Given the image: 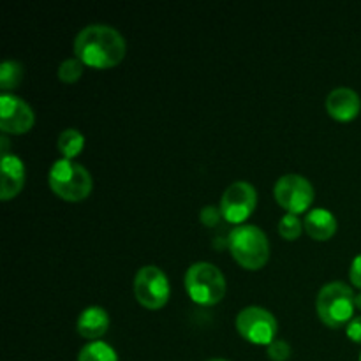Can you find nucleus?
<instances>
[{"label":"nucleus","instance_id":"nucleus-23","mask_svg":"<svg viewBox=\"0 0 361 361\" xmlns=\"http://www.w3.org/2000/svg\"><path fill=\"white\" fill-rule=\"evenodd\" d=\"M349 279H351L353 286L361 289V254L353 259L351 263V270H349Z\"/></svg>","mask_w":361,"mask_h":361},{"label":"nucleus","instance_id":"nucleus-8","mask_svg":"<svg viewBox=\"0 0 361 361\" xmlns=\"http://www.w3.org/2000/svg\"><path fill=\"white\" fill-rule=\"evenodd\" d=\"M274 194L277 203L288 214H302L310 208L314 201V187L305 176L302 175H284L277 180L274 187Z\"/></svg>","mask_w":361,"mask_h":361},{"label":"nucleus","instance_id":"nucleus-7","mask_svg":"<svg viewBox=\"0 0 361 361\" xmlns=\"http://www.w3.org/2000/svg\"><path fill=\"white\" fill-rule=\"evenodd\" d=\"M134 295L145 309L159 310L168 303L171 286L161 268L148 264L140 268L134 277Z\"/></svg>","mask_w":361,"mask_h":361},{"label":"nucleus","instance_id":"nucleus-16","mask_svg":"<svg viewBox=\"0 0 361 361\" xmlns=\"http://www.w3.org/2000/svg\"><path fill=\"white\" fill-rule=\"evenodd\" d=\"M78 361H118L116 351L102 341L88 342L80 349Z\"/></svg>","mask_w":361,"mask_h":361},{"label":"nucleus","instance_id":"nucleus-9","mask_svg":"<svg viewBox=\"0 0 361 361\" xmlns=\"http://www.w3.org/2000/svg\"><path fill=\"white\" fill-rule=\"evenodd\" d=\"M257 204V190L245 180L233 182L221 197V214L231 224L242 226L250 217Z\"/></svg>","mask_w":361,"mask_h":361},{"label":"nucleus","instance_id":"nucleus-25","mask_svg":"<svg viewBox=\"0 0 361 361\" xmlns=\"http://www.w3.org/2000/svg\"><path fill=\"white\" fill-rule=\"evenodd\" d=\"M355 305H356V309L361 310V293H360V295H356V298H355Z\"/></svg>","mask_w":361,"mask_h":361},{"label":"nucleus","instance_id":"nucleus-20","mask_svg":"<svg viewBox=\"0 0 361 361\" xmlns=\"http://www.w3.org/2000/svg\"><path fill=\"white\" fill-rule=\"evenodd\" d=\"M268 356L274 361H288L291 356V345L282 338H275L270 345H268Z\"/></svg>","mask_w":361,"mask_h":361},{"label":"nucleus","instance_id":"nucleus-21","mask_svg":"<svg viewBox=\"0 0 361 361\" xmlns=\"http://www.w3.org/2000/svg\"><path fill=\"white\" fill-rule=\"evenodd\" d=\"M200 217H201V222H203L207 228H215L222 219L221 208H215L212 207V204H208V207H204L203 210H201Z\"/></svg>","mask_w":361,"mask_h":361},{"label":"nucleus","instance_id":"nucleus-15","mask_svg":"<svg viewBox=\"0 0 361 361\" xmlns=\"http://www.w3.org/2000/svg\"><path fill=\"white\" fill-rule=\"evenodd\" d=\"M56 147H59L63 159H71V161H73V159L76 157V155H80L81 150L85 148V136L78 129H66L59 136Z\"/></svg>","mask_w":361,"mask_h":361},{"label":"nucleus","instance_id":"nucleus-2","mask_svg":"<svg viewBox=\"0 0 361 361\" xmlns=\"http://www.w3.org/2000/svg\"><path fill=\"white\" fill-rule=\"evenodd\" d=\"M228 247L236 263L245 270H261L270 259V242L254 224L236 226L229 233Z\"/></svg>","mask_w":361,"mask_h":361},{"label":"nucleus","instance_id":"nucleus-1","mask_svg":"<svg viewBox=\"0 0 361 361\" xmlns=\"http://www.w3.org/2000/svg\"><path fill=\"white\" fill-rule=\"evenodd\" d=\"M127 42L116 28L104 23H92L81 28L74 39V55L85 66L109 69L126 59Z\"/></svg>","mask_w":361,"mask_h":361},{"label":"nucleus","instance_id":"nucleus-19","mask_svg":"<svg viewBox=\"0 0 361 361\" xmlns=\"http://www.w3.org/2000/svg\"><path fill=\"white\" fill-rule=\"evenodd\" d=\"M83 69L85 63L80 59H76V56L63 60L59 67L60 81H63V83H76L81 78V74H83Z\"/></svg>","mask_w":361,"mask_h":361},{"label":"nucleus","instance_id":"nucleus-3","mask_svg":"<svg viewBox=\"0 0 361 361\" xmlns=\"http://www.w3.org/2000/svg\"><path fill=\"white\" fill-rule=\"evenodd\" d=\"M48 182L56 196L71 203L87 200L92 192V176L88 169L71 159L53 162Z\"/></svg>","mask_w":361,"mask_h":361},{"label":"nucleus","instance_id":"nucleus-26","mask_svg":"<svg viewBox=\"0 0 361 361\" xmlns=\"http://www.w3.org/2000/svg\"><path fill=\"white\" fill-rule=\"evenodd\" d=\"M208 361H229V360H224V358H214V360H208Z\"/></svg>","mask_w":361,"mask_h":361},{"label":"nucleus","instance_id":"nucleus-18","mask_svg":"<svg viewBox=\"0 0 361 361\" xmlns=\"http://www.w3.org/2000/svg\"><path fill=\"white\" fill-rule=\"evenodd\" d=\"M302 231H303V222L300 221L298 215L286 214L284 217L279 221V233H281L282 238L289 240V242L300 238Z\"/></svg>","mask_w":361,"mask_h":361},{"label":"nucleus","instance_id":"nucleus-27","mask_svg":"<svg viewBox=\"0 0 361 361\" xmlns=\"http://www.w3.org/2000/svg\"><path fill=\"white\" fill-rule=\"evenodd\" d=\"M360 361H361V355H360Z\"/></svg>","mask_w":361,"mask_h":361},{"label":"nucleus","instance_id":"nucleus-5","mask_svg":"<svg viewBox=\"0 0 361 361\" xmlns=\"http://www.w3.org/2000/svg\"><path fill=\"white\" fill-rule=\"evenodd\" d=\"M355 298L356 295L348 284L341 281L330 282L317 293V316L330 328L348 326L356 309Z\"/></svg>","mask_w":361,"mask_h":361},{"label":"nucleus","instance_id":"nucleus-12","mask_svg":"<svg viewBox=\"0 0 361 361\" xmlns=\"http://www.w3.org/2000/svg\"><path fill=\"white\" fill-rule=\"evenodd\" d=\"M25 183V164L18 155L7 154L2 157V185H0V197L2 201H9L20 194Z\"/></svg>","mask_w":361,"mask_h":361},{"label":"nucleus","instance_id":"nucleus-4","mask_svg":"<svg viewBox=\"0 0 361 361\" xmlns=\"http://www.w3.org/2000/svg\"><path fill=\"white\" fill-rule=\"evenodd\" d=\"M185 289L197 305H215L226 296V277L215 264L200 261L187 268Z\"/></svg>","mask_w":361,"mask_h":361},{"label":"nucleus","instance_id":"nucleus-17","mask_svg":"<svg viewBox=\"0 0 361 361\" xmlns=\"http://www.w3.org/2000/svg\"><path fill=\"white\" fill-rule=\"evenodd\" d=\"M23 80V66L16 60H6L0 66V88L4 94L20 87Z\"/></svg>","mask_w":361,"mask_h":361},{"label":"nucleus","instance_id":"nucleus-24","mask_svg":"<svg viewBox=\"0 0 361 361\" xmlns=\"http://www.w3.org/2000/svg\"><path fill=\"white\" fill-rule=\"evenodd\" d=\"M0 143H2V155H7V148H9V140L6 136L0 137Z\"/></svg>","mask_w":361,"mask_h":361},{"label":"nucleus","instance_id":"nucleus-22","mask_svg":"<svg viewBox=\"0 0 361 361\" xmlns=\"http://www.w3.org/2000/svg\"><path fill=\"white\" fill-rule=\"evenodd\" d=\"M345 334H348V337L351 338L353 342L361 344V316L353 317V319L349 321V324L345 326Z\"/></svg>","mask_w":361,"mask_h":361},{"label":"nucleus","instance_id":"nucleus-6","mask_svg":"<svg viewBox=\"0 0 361 361\" xmlns=\"http://www.w3.org/2000/svg\"><path fill=\"white\" fill-rule=\"evenodd\" d=\"M236 330L250 344L270 345L277 338L279 324L270 310L250 305L236 316Z\"/></svg>","mask_w":361,"mask_h":361},{"label":"nucleus","instance_id":"nucleus-13","mask_svg":"<svg viewBox=\"0 0 361 361\" xmlns=\"http://www.w3.org/2000/svg\"><path fill=\"white\" fill-rule=\"evenodd\" d=\"M337 217L326 208H314L305 215V221H303V229L307 235L317 242L330 240L337 233Z\"/></svg>","mask_w":361,"mask_h":361},{"label":"nucleus","instance_id":"nucleus-11","mask_svg":"<svg viewBox=\"0 0 361 361\" xmlns=\"http://www.w3.org/2000/svg\"><path fill=\"white\" fill-rule=\"evenodd\" d=\"M361 109V99L353 88L338 87L331 90L326 99V111L331 118L338 122H351L358 116Z\"/></svg>","mask_w":361,"mask_h":361},{"label":"nucleus","instance_id":"nucleus-10","mask_svg":"<svg viewBox=\"0 0 361 361\" xmlns=\"http://www.w3.org/2000/svg\"><path fill=\"white\" fill-rule=\"evenodd\" d=\"M35 115L28 102L13 94L0 95V129L7 134H25L34 127Z\"/></svg>","mask_w":361,"mask_h":361},{"label":"nucleus","instance_id":"nucleus-14","mask_svg":"<svg viewBox=\"0 0 361 361\" xmlns=\"http://www.w3.org/2000/svg\"><path fill=\"white\" fill-rule=\"evenodd\" d=\"M78 334L83 338L95 342L108 331L109 328V316L102 307H88L78 317Z\"/></svg>","mask_w":361,"mask_h":361}]
</instances>
